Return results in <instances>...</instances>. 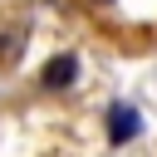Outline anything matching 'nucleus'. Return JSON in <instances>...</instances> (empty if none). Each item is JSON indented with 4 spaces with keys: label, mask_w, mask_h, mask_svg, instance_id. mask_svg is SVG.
<instances>
[{
    "label": "nucleus",
    "mask_w": 157,
    "mask_h": 157,
    "mask_svg": "<svg viewBox=\"0 0 157 157\" xmlns=\"http://www.w3.org/2000/svg\"><path fill=\"white\" fill-rule=\"evenodd\" d=\"M103 132H108V147H128L142 137V108L132 103H108L103 113Z\"/></svg>",
    "instance_id": "f257e3e1"
},
{
    "label": "nucleus",
    "mask_w": 157,
    "mask_h": 157,
    "mask_svg": "<svg viewBox=\"0 0 157 157\" xmlns=\"http://www.w3.org/2000/svg\"><path fill=\"white\" fill-rule=\"evenodd\" d=\"M74 83H78V54H69V49L54 54V59L39 69V88H44V93H69Z\"/></svg>",
    "instance_id": "f03ea898"
}]
</instances>
